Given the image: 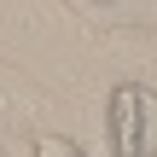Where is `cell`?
<instances>
[{"label":"cell","instance_id":"7a4b0ae2","mask_svg":"<svg viewBox=\"0 0 157 157\" xmlns=\"http://www.w3.org/2000/svg\"><path fill=\"white\" fill-rule=\"evenodd\" d=\"M35 157H87V151H82L70 134H58V128H52V134H35Z\"/></svg>","mask_w":157,"mask_h":157},{"label":"cell","instance_id":"6da1fadb","mask_svg":"<svg viewBox=\"0 0 157 157\" xmlns=\"http://www.w3.org/2000/svg\"><path fill=\"white\" fill-rule=\"evenodd\" d=\"M105 128H111V157H157V93L146 82H117Z\"/></svg>","mask_w":157,"mask_h":157},{"label":"cell","instance_id":"3957f363","mask_svg":"<svg viewBox=\"0 0 157 157\" xmlns=\"http://www.w3.org/2000/svg\"><path fill=\"white\" fill-rule=\"evenodd\" d=\"M0 157H6V146H0Z\"/></svg>","mask_w":157,"mask_h":157}]
</instances>
